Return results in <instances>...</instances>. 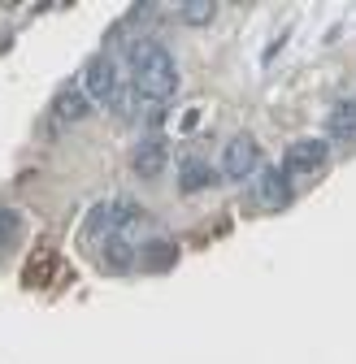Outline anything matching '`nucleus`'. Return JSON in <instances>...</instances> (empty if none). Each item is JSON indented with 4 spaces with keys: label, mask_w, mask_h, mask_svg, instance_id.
Returning <instances> with one entry per match:
<instances>
[{
    "label": "nucleus",
    "mask_w": 356,
    "mask_h": 364,
    "mask_svg": "<svg viewBox=\"0 0 356 364\" xmlns=\"http://www.w3.org/2000/svg\"><path fill=\"white\" fill-rule=\"evenodd\" d=\"M330 139H339V144L356 139V105H339L330 113Z\"/></svg>",
    "instance_id": "11"
},
{
    "label": "nucleus",
    "mask_w": 356,
    "mask_h": 364,
    "mask_svg": "<svg viewBox=\"0 0 356 364\" xmlns=\"http://www.w3.org/2000/svg\"><path fill=\"white\" fill-rule=\"evenodd\" d=\"M109 217H113V221H109V225H113V235H126L135 221H144V213H140L135 200H113V204H109Z\"/></svg>",
    "instance_id": "13"
},
{
    "label": "nucleus",
    "mask_w": 356,
    "mask_h": 364,
    "mask_svg": "<svg viewBox=\"0 0 356 364\" xmlns=\"http://www.w3.org/2000/svg\"><path fill=\"white\" fill-rule=\"evenodd\" d=\"M130 256H135V252H130V243H126L122 235H113V239L105 243V264H109V269H130Z\"/></svg>",
    "instance_id": "15"
},
{
    "label": "nucleus",
    "mask_w": 356,
    "mask_h": 364,
    "mask_svg": "<svg viewBox=\"0 0 356 364\" xmlns=\"http://www.w3.org/2000/svg\"><path fill=\"white\" fill-rule=\"evenodd\" d=\"M326 161H330V144L326 139H295L287 148L283 169H287V178H295V173H318Z\"/></svg>",
    "instance_id": "5"
},
{
    "label": "nucleus",
    "mask_w": 356,
    "mask_h": 364,
    "mask_svg": "<svg viewBox=\"0 0 356 364\" xmlns=\"http://www.w3.org/2000/svg\"><path fill=\"white\" fill-rule=\"evenodd\" d=\"M53 269H57V252L53 247H35V256H31V264L22 273V282L26 287H39L43 278H53Z\"/></svg>",
    "instance_id": "9"
},
{
    "label": "nucleus",
    "mask_w": 356,
    "mask_h": 364,
    "mask_svg": "<svg viewBox=\"0 0 356 364\" xmlns=\"http://www.w3.org/2000/svg\"><path fill=\"white\" fill-rule=\"evenodd\" d=\"M92 96H87L83 87H61L57 96H53V117L57 122H83V117H92Z\"/></svg>",
    "instance_id": "7"
},
{
    "label": "nucleus",
    "mask_w": 356,
    "mask_h": 364,
    "mask_svg": "<svg viewBox=\"0 0 356 364\" xmlns=\"http://www.w3.org/2000/svg\"><path fill=\"white\" fill-rule=\"evenodd\" d=\"M165 161H169V148H165V139H157V134L140 139L135 152H130V169H135V178H144V182H152L165 169Z\"/></svg>",
    "instance_id": "6"
},
{
    "label": "nucleus",
    "mask_w": 356,
    "mask_h": 364,
    "mask_svg": "<svg viewBox=\"0 0 356 364\" xmlns=\"http://www.w3.org/2000/svg\"><path fill=\"white\" fill-rule=\"evenodd\" d=\"M213 187V169L200 161V156H187L183 169H178V191L183 196H196V191H209Z\"/></svg>",
    "instance_id": "8"
},
{
    "label": "nucleus",
    "mask_w": 356,
    "mask_h": 364,
    "mask_svg": "<svg viewBox=\"0 0 356 364\" xmlns=\"http://www.w3.org/2000/svg\"><path fill=\"white\" fill-rule=\"evenodd\" d=\"M105 217H109V204L92 208V213H87V221H83V235H100L105 230Z\"/></svg>",
    "instance_id": "16"
},
{
    "label": "nucleus",
    "mask_w": 356,
    "mask_h": 364,
    "mask_svg": "<svg viewBox=\"0 0 356 364\" xmlns=\"http://www.w3.org/2000/svg\"><path fill=\"white\" fill-rule=\"evenodd\" d=\"M261 165V144L252 134H235V139L221 148V173L226 178H248Z\"/></svg>",
    "instance_id": "4"
},
{
    "label": "nucleus",
    "mask_w": 356,
    "mask_h": 364,
    "mask_svg": "<svg viewBox=\"0 0 356 364\" xmlns=\"http://www.w3.org/2000/svg\"><path fill=\"white\" fill-rule=\"evenodd\" d=\"M213 14H217V0H183V5H178L183 26H209Z\"/></svg>",
    "instance_id": "12"
},
{
    "label": "nucleus",
    "mask_w": 356,
    "mask_h": 364,
    "mask_svg": "<svg viewBox=\"0 0 356 364\" xmlns=\"http://www.w3.org/2000/svg\"><path fill=\"white\" fill-rule=\"evenodd\" d=\"M252 204L256 208H270V213L287 208L291 204V178H287V169H261L256 187H252Z\"/></svg>",
    "instance_id": "3"
},
{
    "label": "nucleus",
    "mask_w": 356,
    "mask_h": 364,
    "mask_svg": "<svg viewBox=\"0 0 356 364\" xmlns=\"http://www.w3.org/2000/svg\"><path fill=\"white\" fill-rule=\"evenodd\" d=\"M126 61H130V74H135V91H140L144 100L165 105V100L178 96V82H183V74H178L174 57L161 48V43H152V39L130 43V48H126Z\"/></svg>",
    "instance_id": "1"
},
{
    "label": "nucleus",
    "mask_w": 356,
    "mask_h": 364,
    "mask_svg": "<svg viewBox=\"0 0 356 364\" xmlns=\"http://www.w3.org/2000/svg\"><path fill=\"white\" fill-rule=\"evenodd\" d=\"M22 239V213L18 208H0V252H9Z\"/></svg>",
    "instance_id": "14"
},
{
    "label": "nucleus",
    "mask_w": 356,
    "mask_h": 364,
    "mask_svg": "<svg viewBox=\"0 0 356 364\" xmlns=\"http://www.w3.org/2000/svg\"><path fill=\"white\" fill-rule=\"evenodd\" d=\"M83 91L92 100H113L117 96V61L109 53H92L83 65Z\"/></svg>",
    "instance_id": "2"
},
{
    "label": "nucleus",
    "mask_w": 356,
    "mask_h": 364,
    "mask_svg": "<svg viewBox=\"0 0 356 364\" xmlns=\"http://www.w3.org/2000/svg\"><path fill=\"white\" fill-rule=\"evenodd\" d=\"M174 260H178V243H169V239H157V243H148V247H144V264H148L152 273L174 269Z\"/></svg>",
    "instance_id": "10"
}]
</instances>
